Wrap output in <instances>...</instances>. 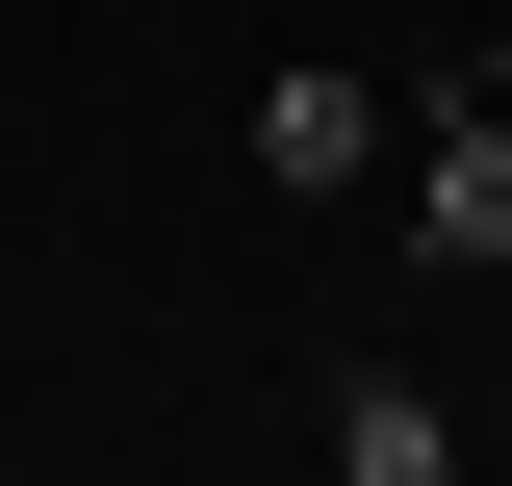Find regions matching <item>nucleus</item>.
I'll return each mask as SVG.
<instances>
[{
    "label": "nucleus",
    "instance_id": "obj_1",
    "mask_svg": "<svg viewBox=\"0 0 512 486\" xmlns=\"http://www.w3.org/2000/svg\"><path fill=\"white\" fill-rule=\"evenodd\" d=\"M410 256H512V103H487V77L410 128Z\"/></svg>",
    "mask_w": 512,
    "mask_h": 486
},
{
    "label": "nucleus",
    "instance_id": "obj_2",
    "mask_svg": "<svg viewBox=\"0 0 512 486\" xmlns=\"http://www.w3.org/2000/svg\"><path fill=\"white\" fill-rule=\"evenodd\" d=\"M256 180H308V205L384 180V103H359V77H282V103H256Z\"/></svg>",
    "mask_w": 512,
    "mask_h": 486
},
{
    "label": "nucleus",
    "instance_id": "obj_3",
    "mask_svg": "<svg viewBox=\"0 0 512 486\" xmlns=\"http://www.w3.org/2000/svg\"><path fill=\"white\" fill-rule=\"evenodd\" d=\"M333 461H359V486H436L461 410H436V384H333Z\"/></svg>",
    "mask_w": 512,
    "mask_h": 486
},
{
    "label": "nucleus",
    "instance_id": "obj_4",
    "mask_svg": "<svg viewBox=\"0 0 512 486\" xmlns=\"http://www.w3.org/2000/svg\"><path fill=\"white\" fill-rule=\"evenodd\" d=\"M487 103H512V52H487Z\"/></svg>",
    "mask_w": 512,
    "mask_h": 486
}]
</instances>
